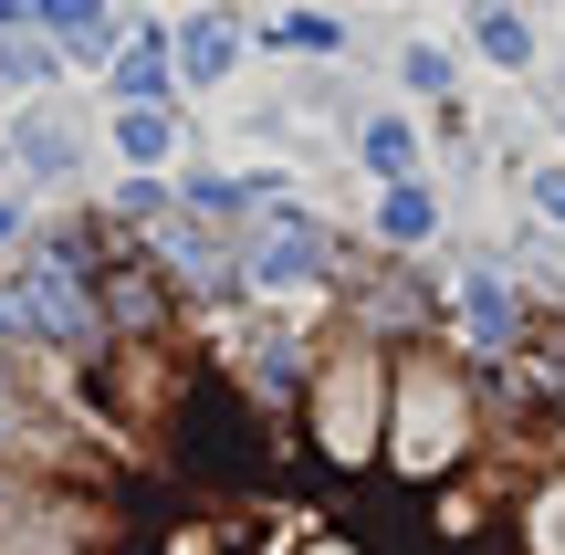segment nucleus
Returning a JSON list of instances; mask_svg holds the SVG:
<instances>
[{
    "label": "nucleus",
    "mask_w": 565,
    "mask_h": 555,
    "mask_svg": "<svg viewBox=\"0 0 565 555\" xmlns=\"http://www.w3.org/2000/svg\"><path fill=\"white\" fill-rule=\"evenodd\" d=\"M0 555H565V305L63 221L0 284Z\"/></svg>",
    "instance_id": "1"
}]
</instances>
